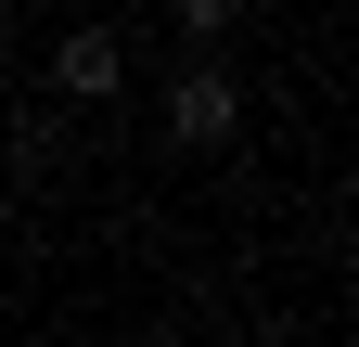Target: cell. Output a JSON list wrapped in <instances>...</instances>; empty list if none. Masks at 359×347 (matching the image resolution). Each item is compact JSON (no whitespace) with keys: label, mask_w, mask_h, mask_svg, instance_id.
Segmentation results:
<instances>
[{"label":"cell","mask_w":359,"mask_h":347,"mask_svg":"<svg viewBox=\"0 0 359 347\" xmlns=\"http://www.w3.org/2000/svg\"><path fill=\"white\" fill-rule=\"evenodd\" d=\"M167 26H180V39H193V52H218V39H231V26H244V0H167Z\"/></svg>","instance_id":"3"},{"label":"cell","mask_w":359,"mask_h":347,"mask_svg":"<svg viewBox=\"0 0 359 347\" xmlns=\"http://www.w3.org/2000/svg\"><path fill=\"white\" fill-rule=\"evenodd\" d=\"M231 129H244V91H231V65H205V52H193V65L167 77V142H180V155H218Z\"/></svg>","instance_id":"1"},{"label":"cell","mask_w":359,"mask_h":347,"mask_svg":"<svg viewBox=\"0 0 359 347\" xmlns=\"http://www.w3.org/2000/svg\"><path fill=\"white\" fill-rule=\"evenodd\" d=\"M0 91H13V26H0Z\"/></svg>","instance_id":"5"},{"label":"cell","mask_w":359,"mask_h":347,"mask_svg":"<svg viewBox=\"0 0 359 347\" xmlns=\"http://www.w3.org/2000/svg\"><path fill=\"white\" fill-rule=\"evenodd\" d=\"M0 244H13V181H0Z\"/></svg>","instance_id":"6"},{"label":"cell","mask_w":359,"mask_h":347,"mask_svg":"<svg viewBox=\"0 0 359 347\" xmlns=\"http://www.w3.org/2000/svg\"><path fill=\"white\" fill-rule=\"evenodd\" d=\"M52 91H65V103H116V91H128V39H116V26H65V39H52Z\"/></svg>","instance_id":"2"},{"label":"cell","mask_w":359,"mask_h":347,"mask_svg":"<svg viewBox=\"0 0 359 347\" xmlns=\"http://www.w3.org/2000/svg\"><path fill=\"white\" fill-rule=\"evenodd\" d=\"M52 167H65V129L52 116H13V181H52Z\"/></svg>","instance_id":"4"}]
</instances>
